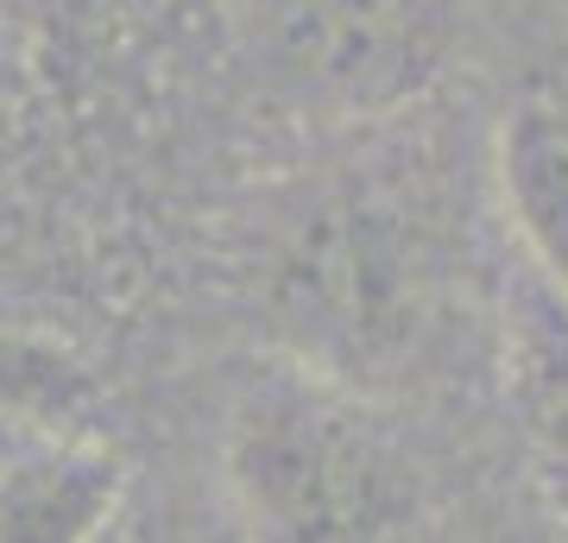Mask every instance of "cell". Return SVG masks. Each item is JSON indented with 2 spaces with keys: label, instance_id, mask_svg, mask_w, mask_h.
<instances>
[{
  "label": "cell",
  "instance_id": "cell-1",
  "mask_svg": "<svg viewBox=\"0 0 568 543\" xmlns=\"http://www.w3.org/2000/svg\"><path fill=\"white\" fill-rule=\"evenodd\" d=\"M227 493L253 543H386L410 467L361 385L291 361L227 411Z\"/></svg>",
  "mask_w": 568,
  "mask_h": 543
},
{
  "label": "cell",
  "instance_id": "cell-2",
  "mask_svg": "<svg viewBox=\"0 0 568 543\" xmlns=\"http://www.w3.org/2000/svg\"><path fill=\"white\" fill-rule=\"evenodd\" d=\"M429 298L424 228L373 190H316L284 209L260 253V303L291 361L361 385L405 354Z\"/></svg>",
  "mask_w": 568,
  "mask_h": 543
},
{
  "label": "cell",
  "instance_id": "cell-3",
  "mask_svg": "<svg viewBox=\"0 0 568 543\" xmlns=\"http://www.w3.org/2000/svg\"><path fill=\"white\" fill-rule=\"evenodd\" d=\"M448 51V0H291L284 63L335 108H392L417 95Z\"/></svg>",
  "mask_w": 568,
  "mask_h": 543
},
{
  "label": "cell",
  "instance_id": "cell-4",
  "mask_svg": "<svg viewBox=\"0 0 568 543\" xmlns=\"http://www.w3.org/2000/svg\"><path fill=\"white\" fill-rule=\"evenodd\" d=\"M126 519V462L95 436H26L0 455V543H108Z\"/></svg>",
  "mask_w": 568,
  "mask_h": 543
},
{
  "label": "cell",
  "instance_id": "cell-5",
  "mask_svg": "<svg viewBox=\"0 0 568 543\" xmlns=\"http://www.w3.org/2000/svg\"><path fill=\"white\" fill-rule=\"evenodd\" d=\"M506 385L530 481L549 512L568 524V298H556L530 265L511 284Z\"/></svg>",
  "mask_w": 568,
  "mask_h": 543
},
{
  "label": "cell",
  "instance_id": "cell-6",
  "mask_svg": "<svg viewBox=\"0 0 568 543\" xmlns=\"http://www.w3.org/2000/svg\"><path fill=\"white\" fill-rule=\"evenodd\" d=\"M499 190L511 228L525 241V265L568 298V108L518 101L499 127Z\"/></svg>",
  "mask_w": 568,
  "mask_h": 543
},
{
  "label": "cell",
  "instance_id": "cell-7",
  "mask_svg": "<svg viewBox=\"0 0 568 543\" xmlns=\"http://www.w3.org/2000/svg\"><path fill=\"white\" fill-rule=\"evenodd\" d=\"M89 399L95 380L70 348L0 322V436H58Z\"/></svg>",
  "mask_w": 568,
  "mask_h": 543
},
{
  "label": "cell",
  "instance_id": "cell-8",
  "mask_svg": "<svg viewBox=\"0 0 568 543\" xmlns=\"http://www.w3.org/2000/svg\"><path fill=\"white\" fill-rule=\"evenodd\" d=\"M82 0H0V32L7 39H44V32H58L63 20H77Z\"/></svg>",
  "mask_w": 568,
  "mask_h": 543
},
{
  "label": "cell",
  "instance_id": "cell-9",
  "mask_svg": "<svg viewBox=\"0 0 568 543\" xmlns=\"http://www.w3.org/2000/svg\"><path fill=\"white\" fill-rule=\"evenodd\" d=\"M121 524H114V537H108V543H178V537H152V531H126V537H121Z\"/></svg>",
  "mask_w": 568,
  "mask_h": 543
},
{
  "label": "cell",
  "instance_id": "cell-10",
  "mask_svg": "<svg viewBox=\"0 0 568 543\" xmlns=\"http://www.w3.org/2000/svg\"><path fill=\"white\" fill-rule=\"evenodd\" d=\"M13 44H20V39H7V32H0V58H13Z\"/></svg>",
  "mask_w": 568,
  "mask_h": 543
},
{
  "label": "cell",
  "instance_id": "cell-11",
  "mask_svg": "<svg viewBox=\"0 0 568 543\" xmlns=\"http://www.w3.org/2000/svg\"><path fill=\"white\" fill-rule=\"evenodd\" d=\"M13 443H26V436H0V449H13Z\"/></svg>",
  "mask_w": 568,
  "mask_h": 543
}]
</instances>
